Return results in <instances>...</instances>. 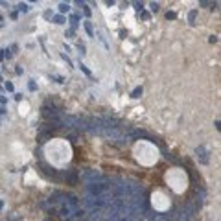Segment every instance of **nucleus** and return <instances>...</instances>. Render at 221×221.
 <instances>
[{
  "instance_id": "obj_1",
  "label": "nucleus",
  "mask_w": 221,
  "mask_h": 221,
  "mask_svg": "<svg viewBox=\"0 0 221 221\" xmlns=\"http://www.w3.org/2000/svg\"><path fill=\"white\" fill-rule=\"evenodd\" d=\"M197 157H201V162H203V164L208 162V157H206V153H204V147H203V146L197 147Z\"/></svg>"
},
{
  "instance_id": "obj_2",
  "label": "nucleus",
  "mask_w": 221,
  "mask_h": 221,
  "mask_svg": "<svg viewBox=\"0 0 221 221\" xmlns=\"http://www.w3.org/2000/svg\"><path fill=\"white\" fill-rule=\"evenodd\" d=\"M83 26H85V30H87V33H89L90 37H94V31H92V26H90V22L87 20V22H83Z\"/></svg>"
},
{
  "instance_id": "obj_3",
  "label": "nucleus",
  "mask_w": 221,
  "mask_h": 221,
  "mask_svg": "<svg viewBox=\"0 0 221 221\" xmlns=\"http://www.w3.org/2000/svg\"><path fill=\"white\" fill-rule=\"evenodd\" d=\"M140 94H142V87H136V89L131 92V96H133V98H138Z\"/></svg>"
},
{
  "instance_id": "obj_4",
  "label": "nucleus",
  "mask_w": 221,
  "mask_h": 221,
  "mask_svg": "<svg viewBox=\"0 0 221 221\" xmlns=\"http://www.w3.org/2000/svg\"><path fill=\"white\" fill-rule=\"evenodd\" d=\"M70 210H72L70 206H63L61 208V216H70Z\"/></svg>"
},
{
  "instance_id": "obj_5",
  "label": "nucleus",
  "mask_w": 221,
  "mask_h": 221,
  "mask_svg": "<svg viewBox=\"0 0 221 221\" xmlns=\"http://www.w3.org/2000/svg\"><path fill=\"white\" fill-rule=\"evenodd\" d=\"M53 20H55V24H63V22H65V17L57 15V17H53Z\"/></svg>"
},
{
  "instance_id": "obj_6",
  "label": "nucleus",
  "mask_w": 221,
  "mask_h": 221,
  "mask_svg": "<svg viewBox=\"0 0 221 221\" xmlns=\"http://www.w3.org/2000/svg\"><path fill=\"white\" fill-rule=\"evenodd\" d=\"M68 9H70L68 4H61V6H59V11H61V13H65V11H68Z\"/></svg>"
},
{
  "instance_id": "obj_7",
  "label": "nucleus",
  "mask_w": 221,
  "mask_h": 221,
  "mask_svg": "<svg viewBox=\"0 0 221 221\" xmlns=\"http://www.w3.org/2000/svg\"><path fill=\"white\" fill-rule=\"evenodd\" d=\"M77 20H79V17H77V15H72V17H70V22H72V26L77 24Z\"/></svg>"
},
{
  "instance_id": "obj_8",
  "label": "nucleus",
  "mask_w": 221,
  "mask_h": 221,
  "mask_svg": "<svg viewBox=\"0 0 221 221\" xmlns=\"http://www.w3.org/2000/svg\"><path fill=\"white\" fill-rule=\"evenodd\" d=\"M195 15H197V11L194 9V11L190 13V17H188V19H190V22H192V24H194V20H195Z\"/></svg>"
},
{
  "instance_id": "obj_9",
  "label": "nucleus",
  "mask_w": 221,
  "mask_h": 221,
  "mask_svg": "<svg viewBox=\"0 0 221 221\" xmlns=\"http://www.w3.org/2000/svg\"><path fill=\"white\" fill-rule=\"evenodd\" d=\"M19 9H20V11H24V13H26V11L30 9V7H28L26 4H20V6H19Z\"/></svg>"
},
{
  "instance_id": "obj_10",
  "label": "nucleus",
  "mask_w": 221,
  "mask_h": 221,
  "mask_svg": "<svg viewBox=\"0 0 221 221\" xmlns=\"http://www.w3.org/2000/svg\"><path fill=\"white\" fill-rule=\"evenodd\" d=\"M79 68H81V70H83V72H85V74H87V76H90V72H89V70H87V68H85V65H79Z\"/></svg>"
},
{
  "instance_id": "obj_11",
  "label": "nucleus",
  "mask_w": 221,
  "mask_h": 221,
  "mask_svg": "<svg viewBox=\"0 0 221 221\" xmlns=\"http://www.w3.org/2000/svg\"><path fill=\"white\" fill-rule=\"evenodd\" d=\"M28 87H30V90H35V89H37V87H35V83H33V81H30V85H28Z\"/></svg>"
},
{
  "instance_id": "obj_12",
  "label": "nucleus",
  "mask_w": 221,
  "mask_h": 221,
  "mask_svg": "<svg viewBox=\"0 0 221 221\" xmlns=\"http://www.w3.org/2000/svg\"><path fill=\"white\" fill-rule=\"evenodd\" d=\"M6 89L7 90H13V83H6Z\"/></svg>"
},
{
  "instance_id": "obj_13",
  "label": "nucleus",
  "mask_w": 221,
  "mask_h": 221,
  "mask_svg": "<svg viewBox=\"0 0 221 221\" xmlns=\"http://www.w3.org/2000/svg\"><path fill=\"white\" fill-rule=\"evenodd\" d=\"M6 101H7V100H6V96H0V103H6Z\"/></svg>"
},
{
  "instance_id": "obj_14",
  "label": "nucleus",
  "mask_w": 221,
  "mask_h": 221,
  "mask_svg": "<svg viewBox=\"0 0 221 221\" xmlns=\"http://www.w3.org/2000/svg\"><path fill=\"white\" fill-rule=\"evenodd\" d=\"M4 59V53H2V50H0V61H2Z\"/></svg>"
},
{
  "instance_id": "obj_15",
  "label": "nucleus",
  "mask_w": 221,
  "mask_h": 221,
  "mask_svg": "<svg viewBox=\"0 0 221 221\" xmlns=\"http://www.w3.org/2000/svg\"><path fill=\"white\" fill-rule=\"evenodd\" d=\"M0 20H2V17H0Z\"/></svg>"
}]
</instances>
